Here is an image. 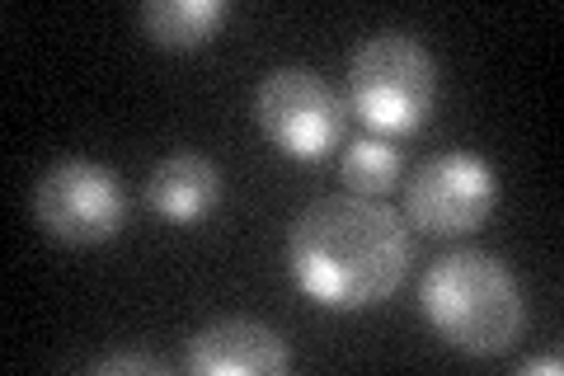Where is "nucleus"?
Segmentation results:
<instances>
[{
  "label": "nucleus",
  "mask_w": 564,
  "mask_h": 376,
  "mask_svg": "<svg viewBox=\"0 0 564 376\" xmlns=\"http://www.w3.org/2000/svg\"><path fill=\"white\" fill-rule=\"evenodd\" d=\"M410 222L362 193L315 198L288 230L292 282L325 311L381 307L410 273Z\"/></svg>",
  "instance_id": "f257e3e1"
},
{
  "label": "nucleus",
  "mask_w": 564,
  "mask_h": 376,
  "mask_svg": "<svg viewBox=\"0 0 564 376\" xmlns=\"http://www.w3.org/2000/svg\"><path fill=\"white\" fill-rule=\"evenodd\" d=\"M419 311L443 344L470 357H499L527 330V297L518 273L480 249H452L433 259L419 282Z\"/></svg>",
  "instance_id": "f03ea898"
},
{
  "label": "nucleus",
  "mask_w": 564,
  "mask_h": 376,
  "mask_svg": "<svg viewBox=\"0 0 564 376\" xmlns=\"http://www.w3.org/2000/svg\"><path fill=\"white\" fill-rule=\"evenodd\" d=\"M437 104V62L414 33L381 29L348 57V114L377 137H410Z\"/></svg>",
  "instance_id": "7ed1b4c3"
},
{
  "label": "nucleus",
  "mask_w": 564,
  "mask_h": 376,
  "mask_svg": "<svg viewBox=\"0 0 564 376\" xmlns=\"http://www.w3.org/2000/svg\"><path fill=\"white\" fill-rule=\"evenodd\" d=\"M33 217H39L43 236L57 245L90 249L113 240L128 222V189L99 160L66 155L43 170L39 189H33Z\"/></svg>",
  "instance_id": "20e7f679"
},
{
  "label": "nucleus",
  "mask_w": 564,
  "mask_h": 376,
  "mask_svg": "<svg viewBox=\"0 0 564 376\" xmlns=\"http://www.w3.org/2000/svg\"><path fill=\"white\" fill-rule=\"evenodd\" d=\"M259 132L292 160H321L348 132V104L321 71L278 66L254 89Z\"/></svg>",
  "instance_id": "39448f33"
},
{
  "label": "nucleus",
  "mask_w": 564,
  "mask_h": 376,
  "mask_svg": "<svg viewBox=\"0 0 564 376\" xmlns=\"http://www.w3.org/2000/svg\"><path fill=\"white\" fill-rule=\"evenodd\" d=\"M494 207H499V174L470 151L429 155L404 184V222L437 240L480 230Z\"/></svg>",
  "instance_id": "423d86ee"
},
{
  "label": "nucleus",
  "mask_w": 564,
  "mask_h": 376,
  "mask_svg": "<svg viewBox=\"0 0 564 376\" xmlns=\"http://www.w3.org/2000/svg\"><path fill=\"white\" fill-rule=\"evenodd\" d=\"M184 363L198 376H278L292 367V348L263 320L221 315L207 320L203 330H193Z\"/></svg>",
  "instance_id": "0eeeda50"
},
{
  "label": "nucleus",
  "mask_w": 564,
  "mask_h": 376,
  "mask_svg": "<svg viewBox=\"0 0 564 376\" xmlns=\"http://www.w3.org/2000/svg\"><path fill=\"white\" fill-rule=\"evenodd\" d=\"M221 189L226 184H221L217 160H207L203 151H170L147 179V203L155 217H165L174 226H193L217 212Z\"/></svg>",
  "instance_id": "6e6552de"
},
{
  "label": "nucleus",
  "mask_w": 564,
  "mask_h": 376,
  "mask_svg": "<svg viewBox=\"0 0 564 376\" xmlns=\"http://www.w3.org/2000/svg\"><path fill=\"white\" fill-rule=\"evenodd\" d=\"M137 20L155 47L193 52L217 39L221 24L231 20V6L226 0H147Z\"/></svg>",
  "instance_id": "1a4fd4ad"
},
{
  "label": "nucleus",
  "mask_w": 564,
  "mask_h": 376,
  "mask_svg": "<svg viewBox=\"0 0 564 376\" xmlns=\"http://www.w3.org/2000/svg\"><path fill=\"white\" fill-rule=\"evenodd\" d=\"M400 170H404L400 151L391 147V141H381V137L352 141V147L344 151V165H339L348 193H362V198H377V193H386L400 179Z\"/></svg>",
  "instance_id": "9d476101"
},
{
  "label": "nucleus",
  "mask_w": 564,
  "mask_h": 376,
  "mask_svg": "<svg viewBox=\"0 0 564 376\" xmlns=\"http://www.w3.org/2000/svg\"><path fill=\"white\" fill-rule=\"evenodd\" d=\"M99 376H113V372H147V376H165L170 367L161 363V357H151V353H109V357H99L95 363Z\"/></svg>",
  "instance_id": "9b49d317"
},
{
  "label": "nucleus",
  "mask_w": 564,
  "mask_h": 376,
  "mask_svg": "<svg viewBox=\"0 0 564 376\" xmlns=\"http://www.w3.org/2000/svg\"><path fill=\"white\" fill-rule=\"evenodd\" d=\"M522 372H560V357H532V363H522Z\"/></svg>",
  "instance_id": "f8f14e48"
}]
</instances>
